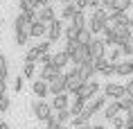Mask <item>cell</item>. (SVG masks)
<instances>
[{
	"mask_svg": "<svg viewBox=\"0 0 133 129\" xmlns=\"http://www.w3.org/2000/svg\"><path fill=\"white\" fill-rule=\"evenodd\" d=\"M32 39L29 36V23L25 18V14H18L14 18V43L16 45H27V41Z\"/></svg>",
	"mask_w": 133,
	"mask_h": 129,
	"instance_id": "6da1fadb",
	"label": "cell"
},
{
	"mask_svg": "<svg viewBox=\"0 0 133 129\" xmlns=\"http://www.w3.org/2000/svg\"><path fill=\"white\" fill-rule=\"evenodd\" d=\"M63 75H65V82H68V93H70V95H77L79 88L86 84V79H84V75H81V70L72 66L70 70H65Z\"/></svg>",
	"mask_w": 133,
	"mask_h": 129,
	"instance_id": "7a4b0ae2",
	"label": "cell"
},
{
	"mask_svg": "<svg viewBox=\"0 0 133 129\" xmlns=\"http://www.w3.org/2000/svg\"><path fill=\"white\" fill-rule=\"evenodd\" d=\"M29 109H32V115H34V118H36L38 122H45V120L50 118V115L54 113L52 104H50L48 100H38V97H36V100L32 102V104H29Z\"/></svg>",
	"mask_w": 133,
	"mask_h": 129,
	"instance_id": "3957f363",
	"label": "cell"
},
{
	"mask_svg": "<svg viewBox=\"0 0 133 129\" xmlns=\"http://www.w3.org/2000/svg\"><path fill=\"white\" fill-rule=\"evenodd\" d=\"M104 93L102 95H106L108 100H122V97H126V86L124 84H115V82H108V84H104V88H102Z\"/></svg>",
	"mask_w": 133,
	"mask_h": 129,
	"instance_id": "277c9868",
	"label": "cell"
},
{
	"mask_svg": "<svg viewBox=\"0 0 133 129\" xmlns=\"http://www.w3.org/2000/svg\"><path fill=\"white\" fill-rule=\"evenodd\" d=\"M99 82L97 79H90V82H86L81 88H79V93H77V97H81V100H86V102H90L92 97H97V93H99Z\"/></svg>",
	"mask_w": 133,
	"mask_h": 129,
	"instance_id": "5b68a950",
	"label": "cell"
},
{
	"mask_svg": "<svg viewBox=\"0 0 133 129\" xmlns=\"http://www.w3.org/2000/svg\"><path fill=\"white\" fill-rule=\"evenodd\" d=\"M63 32H65V27H63V21H52L48 25V41H52V43H56L59 39L63 36Z\"/></svg>",
	"mask_w": 133,
	"mask_h": 129,
	"instance_id": "8992f818",
	"label": "cell"
},
{
	"mask_svg": "<svg viewBox=\"0 0 133 129\" xmlns=\"http://www.w3.org/2000/svg\"><path fill=\"white\" fill-rule=\"evenodd\" d=\"M88 50H90V57H92V61L95 59H102V57H106V43H104V39H92V43L88 45Z\"/></svg>",
	"mask_w": 133,
	"mask_h": 129,
	"instance_id": "52a82bcc",
	"label": "cell"
},
{
	"mask_svg": "<svg viewBox=\"0 0 133 129\" xmlns=\"http://www.w3.org/2000/svg\"><path fill=\"white\" fill-rule=\"evenodd\" d=\"M129 21H131V18H129V14H126V11H111V18H108V25H111V27H129Z\"/></svg>",
	"mask_w": 133,
	"mask_h": 129,
	"instance_id": "ba28073f",
	"label": "cell"
},
{
	"mask_svg": "<svg viewBox=\"0 0 133 129\" xmlns=\"http://www.w3.org/2000/svg\"><path fill=\"white\" fill-rule=\"evenodd\" d=\"M61 93H68V82H65V75H59L56 79L50 82V95H61Z\"/></svg>",
	"mask_w": 133,
	"mask_h": 129,
	"instance_id": "9c48e42d",
	"label": "cell"
},
{
	"mask_svg": "<svg viewBox=\"0 0 133 129\" xmlns=\"http://www.w3.org/2000/svg\"><path fill=\"white\" fill-rule=\"evenodd\" d=\"M32 93L38 97V100H45L50 95V82H45V79H36L34 84H32Z\"/></svg>",
	"mask_w": 133,
	"mask_h": 129,
	"instance_id": "30bf717a",
	"label": "cell"
},
{
	"mask_svg": "<svg viewBox=\"0 0 133 129\" xmlns=\"http://www.w3.org/2000/svg\"><path fill=\"white\" fill-rule=\"evenodd\" d=\"M70 93H61V95H54L52 97V109L54 111H65V109H70V97H68Z\"/></svg>",
	"mask_w": 133,
	"mask_h": 129,
	"instance_id": "8fae6325",
	"label": "cell"
},
{
	"mask_svg": "<svg viewBox=\"0 0 133 129\" xmlns=\"http://www.w3.org/2000/svg\"><path fill=\"white\" fill-rule=\"evenodd\" d=\"M59 75H63V70H59L54 64H50V66H41V77H38V79L52 82V79H56Z\"/></svg>",
	"mask_w": 133,
	"mask_h": 129,
	"instance_id": "7c38bea8",
	"label": "cell"
},
{
	"mask_svg": "<svg viewBox=\"0 0 133 129\" xmlns=\"http://www.w3.org/2000/svg\"><path fill=\"white\" fill-rule=\"evenodd\" d=\"M102 39H104L106 48H115V45H117V29L111 27V25H106L104 32H102Z\"/></svg>",
	"mask_w": 133,
	"mask_h": 129,
	"instance_id": "4fadbf2b",
	"label": "cell"
},
{
	"mask_svg": "<svg viewBox=\"0 0 133 129\" xmlns=\"http://www.w3.org/2000/svg\"><path fill=\"white\" fill-rule=\"evenodd\" d=\"M119 113H122V109H119V102H117V100H108V104H106V109H104V120L111 122L113 118H117Z\"/></svg>",
	"mask_w": 133,
	"mask_h": 129,
	"instance_id": "5bb4252c",
	"label": "cell"
},
{
	"mask_svg": "<svg viewBox=\"0 0 133 129\" xmlns=\"http://www.w3.org/2000/svg\"><path fill=\"white\" fill-rule=\"evenodd\" d=\"M29 36L32 39H43V36H48V23H34V25H29Z\"/></svg>",
	"mask_w": 133,
	"mask_h": 129,
	"instance_id": "9a60e30c",
	"label": "cell"
},
{
	"mask_svg": "<svg viewBox=\"0 0 133 129\" xmlns=\"http://www.w3.org/2000/svg\"><path fill=\"white\" fill-rule=\"evenodd\" d=\"M115 70H117L119 77H129V75H133V59L117 61V64H115Z\"/></svg>",
	"mask_w": 133,
	"mask_h": 129,
	"instance_id": "2e32d148",
	"label": "cell"
},
{
	"mask_svg": "<svg viewBox=\"0 0 133 129\" xmlns=\"http://www.w3.org/2000/svg\"><path fill=\"white\" fill-rule=\"evenodd\" d=\"M52 64L59 68V70H63L65 66L70 64V57H68V52L65 50H59V52H54V57H52Z\"/></svg>",
	"mask_w": 133,
	"mask_h": 129,
	"instance_id": "e0dca14e",
	"label": "cell"
},
{
	"mask_svg": "<svg viewBox=\"0 0 133 129\" xmlns=\"http://www.w3.org/2000/svg\"><path fill=\"white\" fill-rule=\"evenodd\" d=\"M79 70H81V75H84V79L86 82H90L92 77H95V75H97V68H95V61H86V64H81L79 66Z\"/></svg>",
	"mask_w": 133,
	"mask_h": 129,
	"instance_id": "ac0fdd59",
	"label": "cell"
},
{
	"mask_svg": "<svg viewBox=\"0 0 133 129\" xmlns=\"http://www.w3.org/2000/svg\"><path fill=\"white\" fill-rule=\"evenodd\" d=\"M86 104H88L86 100H81V97H77V95H75V97H72V102H70V113H72V118H77V115L84 113Z\"/></svg>",
	"mask_w": 133,
	"mask_h": 129,
	"instance_id": "d6986e66",
	"label": "cell"
},
{
	"mask_svg": "<svg viewBox=\"0 0 133 129\" xmlns=\"http://www.w3.org/2000/svg\"><path fill=\"white\" fill-rule=\"evenodd\" d=\"M38 21H43V23H52V21H56V14H54V7L52 5H48V7H41L38 9Z\"/></svg>",
	"mask_w": 133,
	"mask_h": 129,
	"instance_id": "ffe728a7",
	"label": "cell"
},
{
	"mask_svg": "<svg viewBox=\"0 0 133 129\" xmlns=\"http://www.w3.org/2000/svg\"><path fill=\"white\" fill-rule=\"evenodd\" d=\"M104 27H106L104 21H99V18H95V16H90V18H88V29H90L95 36L102 34V32H104Z\"/></svg>",
	"mask_w": 133,
	"mask_h": 129,
	"instance_id": "44dd1931",
	"label": "cell"
},
{
	"mask_svg": "<svg viewBox=\"0 0 133 129\" xmlns=\"http://www.w3.org/2000/svg\"><path fill=\"white\" fill-rule=\"evenodd\" d=\"M77 14H79V9H77L75 2H72V5H63V11H61V18H63V21H72Z\"/></svg>",
	"mask_w": 133,
	"mask_h": 129,
	"instance_id": "7402d4cb",
	"label": "cell"
},
{
	"mask_svg": "<svg viewBox=\"0 0 133 129\" xmlns=\"http://www.w3.org/2000/svg\"><path fill=\"white\" fill-rule=\"evenodd\" d=\"M92 39H95V34H92L90 29L86 27V29H81V32H79L77 43H79V45H90V43H92Z\"/></svg>",
	"mask_w": 133,
	"mask_h": 129,
	"instance_id": "603a6c76",
	"label": "cell"
},
{
	"mask_svg": "<svg viewBox=\"0 0 133 129\" xmlns=\"http://www.w3.org/2000/svg\"><path fill=\"white\" fill-rule=\"evenodd\" d=\"M0 79H9V61L5 57V52H0Z\"/></svg>",
	"mask_w": 133,
	"mask_h": 129,
	"instance_id": "cb8c5ba5",
	"label": "cell"
},
{
	"mask_svg": "<svg viewBox=\"0 0 133 129\" xmlns=\"http://www.w3.org/2000/svg\"><path fill=\"white\" fill-rule=\"evenodd\" d=\"M70 25H75L77 29H86V27H88V18L84 16V11H79V14L70 21Z\"/></svg>",
	"mask_w": 133,
	"mask_h": 129,
	"instance_id": "d4e9b609",
	"label": "cell"
},
{
	"mask_svg": "<svg viewBox=\"0 0 133 129\" xmlns=\"http://www.w3.org/2000/svg\"><path fill=\"white\" fill-rule=\"evenodd\" d=\"M133 7V0H113V11H129Z\"/></svg>",
	"mask_w": 133,
	"mask_h": 129,
	"instance_id": "484cf974",
	"label": "cell"
},
{
	"mask_svg": "<svg viewBox=\"0 0 133 129\" xmlns=\"http://www.w3.org/2000/svg\"><path fill=\"white\" fill-rule=\"evenodd\" d=\"M79 48H81V45H79L77 41H65V48H63V50L68 52V57H70V61H72V59H75V57H77Z\"/></svg>",
	"mask_w": 133,
	"mask_h": 129,
	"instance_id": "4316f807",
	"label": "cell"
},
{
	"mask_svg": "<svg viewBox=\"0 0 133 129\" xmlns=\"http://www.w3.org/2000/svg\"><path fill=\"white\" fill-rule=\"evenodd\" d=\"M23 77L25 79H32L36 75V64H29V61H25V64H23V72H21Z\"/></svg>",
	"mask_w": 133,
	"mask_h": 129,
	"instance_id": "83f0119b",
	"label": "cell"
},
{
	"mask_svg": "<svg viewBox=\"0 0 133 129\" xmlns=\"http://www.w3.org/2000/svg\"><path fill=\"white\" fill-rule=\"evenodd\" d=\"M81 29H77L75 25H65V32H63V36H65V41H77V36Z\"/></svg>",
	"mask_w": 133,
	"mask_h": 129,
	"instance_id": "f1b7e54d",
	"label": "cell"
},
{
	"mask_svg": "<svg viewBox=\"0 0 133 129\" xmlns=\"http://www.w3.org/2000/svg\"><path fill=\"white\" fill-rule=\"evenodd\" d=\"M106 57H108V61H111V64H117L119 59H122V48H119V45H115V48H111V52H108Z\"/></svg>",
	"mask_w": 133,
	"mask_h": 129,
	"instance_id": "f546056e",
	"label": "cell"
},
{
	"mask_svg": "<svg viewBox=\"0 0 133 129\" xmlns=\"http://www.w3.org/2000/svg\"><path fill=\"white\" fill-rule=\"evenodd\" d=\"M21 11H29V9H38V0H18Z\"/></svg>",
	"mask_w": 133,
	"mask_h": 129,
	"instance_id": "4dcf8cb0",
	"label": "cell"
},
{
	"mask_svg": "<svg viewBox=\"0 0 133 129\" xmlns=\"http://www.w3.org/2000/svg\"><path fill=\"white\" fill-rule=\"evenodd\" d=\"M54 115L59 118V122H61V125H65V122H72V113H70V109H65V111H54Z\"/></svg>",
	"mask_w": 133,
	"mask_h": 129,
	"instance_id": "1f68e13d",
	"label": "cell"
},
{
	"mask_svg": "<svg viewBox=\"0 0 133 129\" xmlns=\"http://www.w3.org/2000/svg\"><path fill=\"white\" fill-rule=\"evenodd\" d=\"M38 59H41V52L36 50V48L27 50V54H25V61H29V64H38Z\"/></svg>",
	"mask_w": 133,
	"mask_h": 129,
	"instance_id": "d6a6232c",
	"label": "cell"
},
{
	"mask_svg": "<svg viewBox=\"0 0 133 129\" xmlns=\"http://www.w3.org/2000/svg\"><path fill=\"white\" fill-rule=\"evenodd\" d=\"M119 109H122L124 113L133 111V97H129V95H126V97H122V100H119Z\"/></svg>",
	"mask_w": 133,
	"mask_h": 129,
	"instance_id": "836d02e7",
	"label": "cell"
},
{
	"mask_svg": "<svg viewBox=\"0 0 133 129\" xmlns=\"http://www.w3.org/2000/svg\"><path fill=\"white\" fill-rule=\"evenodd\" d=\"M119 48H122V57H124V59H133V41L122 43Z\"/></svg>",
	"mask_w": 133,
	"mask_h": 129,
	"instance_id": "e575fe53",
	"label": "cell"
},
{
	"mask_svg": "<svg viewBox=\"0 0 133 129\" xmlns=\"http://www.w3.org/2000/svg\"><path fill=\"white\" fill-rule=\"evenodd\" d=\"M59 127H61V122H59V118L52 113L48 120H45V129H59Z\"/></svg>",
	"mask_w": 133,
	"mask_h": 129,
	"instance_id": "d590c367",
	"label": "cell"
},
{
	"mask_svg": "<svg viewBox=\"0 0 133 129\" xmlns=\"http://www.w3.org/2000/svg\"><path fill=\"white\" fill-rule=\"evenodd\" d=\"M9 107H11V100L7 97V93H5V95H0V113H7Z\"/></svg>",
	"mask_w": 133,
	"mask_h": 129,
	"instance_id": "8d00e7d4",
	"label": "cell"
},
{
	"mask_svg": "<svg viewBox=\"0 0 133 129\" xmlns=\"http://www.w3.org/2000/svg\"><path fill=\"white\" fill-rule=\"evenodd\" d=\"M99 75H102V77H113V75H117V70H115V64H108L104 70L99 72Z\"/></svg>",
	"mask_w": 133,
	"mask_h": 129,
	"instance_id": "74e56055",
	"label": "cell"
},
{
	"mask_svg": "<svg viewBox=\"0 0 133 129\" xmlns=\"http://www.w3.org/2000/svg\"><path fill=\"white\" fill-rule=\"evenodd\" d=\"M111 64V61H108V57H102V59H95V68H97V72H102L106 68V66Z\"/></svg>",
	"mask_w": 133,
	"mask_h": 129,
	"instance_id": "f35d334b",
	"label": "cell"
},
{
	"mask_svg": "<svg viewBox=\"0 0 133 129\" xmlns=\"http://www.w3.org/2000/svg\"><path fill=\"white\" fill-rule=\"evenodd\" d=\"M23 86H25V77H23V75H18V77L14 79V93H21Z\"/></svg>",
	"mask_w": 133,
	"mask_h": 129,
	"instance_id": "ab89813d",
	"label": "cell"
},
{
	"mask_svg": "<svg viewBox=\"0 0 133 129\" xmlns=\"http://www.w3.org/2000/svg\"><path fill=\"white\" fill-rule=\"evenodd\" d=\"M113 129H124L126 127V118H122V115H117V118H113Z\"/></svg>",
	"mask_w": 133,
	"mask_h": 129,
	"instance_id": "60d3db41",
	"label": "cell"
},
{
	"mask_svg": "<svg viewBox=\"0 0 133 129\" xmlns=\"http://www.w3.org/2000/svg\"><path fill=\"white\" fill-rule=\"evenodd\" d=\"M34 48L41 52V54H45V52H50V48H52V41H43V43H38V45H34Z\"/></svg>",
	"mask_w": 133,
	"mask_h": 129,
	"instance_id": "b9f144b4",
	"label": "cell"
},
{
	"mask_svg": "<svg viewBox=\"0 0 133 129\" xmlns=\"http://www.w3.org/2000/svg\"><path fill=\"white\" fill-rule=\"evenodd\" d=\"M52 57H54V54H50V52H45V54H41V59H38V64H41V66H50V64H52Z\"/></svg>",
	"mask_w": 133,
	"mask_h": 129,
	"instance_id": "7bdbcfd3",
	"label": "cell"
},
{
	"mask_svg": "<svg viewBox=\"0 0 133 129\" xmlns=\"http://www.w3.org/2000/svg\"><path fill=\"white\" fill-rule=\"evenodd\" d=\"M75 5H77V9H79V11H84V9L88 7V0H75Z\"/></svg>",
	"mask_w": 133,
	"mask_h": 129,
	"instance_id": "ee69618b",
	"label": "cell"
},
{
	"mask_svg": "<svg viewBox=\"0 0 133 129\" xmlns=\"http://www.w3.org/2000/svg\"><path fill=\"white\" fill-rule=\"evenodd\" d=\"M88 7H90L92 11H95V9H99V7H102V0H88Z\"/></svg>",
	"mask_w": 133,
	"mask_h": 129,
	"instance_id": "f6af8a7d",
	"label": "cell"
},
{
	"mask_svg": "<svg viewBox=\"0 0 133 129\" xmlns=\"http://www.w3.org/2000/svg\"><path fill=\"white\" fill-rule=\"evenodd\" d=\"M102 9H106V11H113V0H102Z\"/></svg>",
	"mask_w": 133,
	"mask_h": 129,
	"instance_id": "bcb514c9",
	"label": "cell"
},
{
	"mask_svg": "<svg viewBox=\"0 0 133 129\" xmlns=\"http://www.w3.org/2000/svg\"><path fill=\"white\" fill-rule=\"evenodd\" d=\"M124 86H126V95H129V97H133V79H129Z\"/></svg>",
	"mask_w": 133,
	"mask_h": 129,
	"instance_id": "7dc6e473",
	"label": "cell"
},
{
	"mask_svg": "<svg viewBox=\"0 0 133 129\" xmlns=\"http://www.w3.org/2000/svg\"><path fill=\"white\" fill-rule=\"evenodd\" d=\"M48 5H52V0H38V9H41V7H48Z\"/></svg>",
	"mask_w": 133,
	"mask_h": 129,
	"instance_id": "c3c4849f",
	"label": "cell"
},
{
	"mask_svg": "<svg viewBox=\"0 0 133 129\" xmlns=\"http://www.w3.org/2000/svg\"><path fill=\"white\" fill-rule=\"evenodd\" d=\"M0 129H11V125H9V122H5V120H0Z\"/></svg>",
	"mask_w": 133,
	"mask_h": 129,
	"instance_id": "681fc988",
	"label": "cell"
},
{
	"mask_svg": "<svg viewBox=\"0 0 133 129\" xmlns=\"http://www.w3.org/2000/svg\"><path fill=\"white\" fill-rule=\"evenodd\" d=\"M90 129H108V127H104V125H90Z\"/></svg>",
	"mask_w": 133,
	"mask_h": 129,
	"instance_id": "f907efd6",
	"label": "cell"
},
{
	"mask_svg": "<svg viewBox=\"0 0 133 129\" xmlns=\"http://www.w3.org/2000/svg\"><path fill=\"white\" fill-rule=\"evenodd\" d=\"M129 29L133 32V16H131V21H129Z\"/></svg>",
	"mask_w": 133,
	"mask_h": 129,
	"instance_id": "816d5d0a",
	"label": "cell"
},
{
	"mask_svg": "<svg viewBox=\"0 0 133 129\" xmlns=\"http://www.w3.org/2000/svg\"><path fill=\"white\" fill-rule=\"evenodd\" d=\"M63 5H72V2H75V0H61Z\"/></svg>",
	"mask_w": 133,
	"mask_h": 129,
	"instance_id": "f5cc1de1",
	"label": "cell"
}]
</instances>
